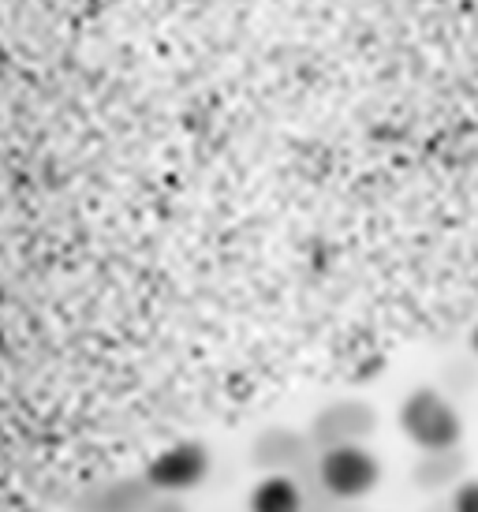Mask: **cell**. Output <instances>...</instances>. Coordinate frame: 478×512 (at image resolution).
Instances as JSON below:
<instances>
[{"label":"cell","mask_w":478,"mask_h":512,"mask_svg":"<svg viewBox=\"0 0 478 512\" xmlns=\"http://www.w3.org/2000/svg\"><path fill=\"white\" fill-rule=\"evenodd\" d=\"M213 456L202 441H172L146 464V483L157 494H191L210 479Z\"/></svg>","instance_id":"3"},{"label":"cell","mask_w":478,"mask_h":512,"mask_svg":"<svg viewBox=\"0 0 478 512\" xmlns=\"http://www.w3.org/2000/svg\"><path fill=\"white\" fill-rule=\"evenodd\" d=\"M449 512H478V479H464L452 486Z\"/></svg>","instance_id":"5"},{"label":"cell","mask_w":478,"mask_h":512,"mask_svg":"<svg viewBox=\"0 0 478 512\" xmlns=\"http://www.w3.org/2000/svg\"><path fill=\"white\" fill-rule=\"evenodd\" d=\"M318 483L329 498L363 501L381 483V460L359 441H333L318 456Z\"/></svg>","instance_id":"2"},{"label":"cell","mask_w":478,"mask_h":512,"mask_svg":"<svg viewBox=\"0 0 478 512\" xmlns=\"http://www.w3.org/2000/svg\"><path fill=\"white\" fill-rule=\"evenodd\" d=\"M471 348H475V356H478V326H475V333H471Z\"/></svg>","instance_id":"6"},{"label":"cell","mask_w":478,"mask_h":512,"mask_svg":"<svg viewBox=\"0 0 478 512\" xmlns=\"http://www.w3.org/2000/svg\"><path fill=\"white\" fill-rule=\"evenodd\" d=\"M396 423L404 430V438L426 456L456 453V445L464 441V419L456 412V404L441 389H430V385L411 389L400 404Z\"/></svg>","instance_id":"1"},{"label":"cell","mask_w":478,"mask_h":512,"mask_svg":"<svg viewBox=\"0 0 478 512\" xmlns=\"http://www.w3.org/2000/svg\"><path fill=\"white\" fill-rule=\"evenodd\" d=\"M247 512H307L303 486L284 475V471H269L247 494Z\"/></svg>","instance_id":"4"}]
</instances>
